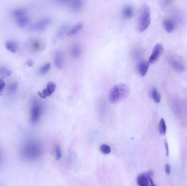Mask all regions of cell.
Listing matches in <instances>:
<instances>
[{"label": "cell", "mask_w": 187, "mask_h": 186, "mask_svg": "<svg viewBox=\"0 0 187 186\" xmlns=\"http://www.w3.org/2000/svg\"><path fill=\"white\" fill-rule=\"evenodd\" d=\"M20 152L23 159L27 161H35L42 155V146L38 141L29 139L22 144Z\"/></svg>", "instance_id": "obj_1"}, {"label": "cell", "mask_w": 187, "mask_h": 186, "mask_svg": "<svg viewBox=\"0 0 187 186\" xmlns=\"http://www.w3.org/2000/svg\"><path fill=\"white\" fill-rule=\"evenodd\" d=\"M129 92V88L125 84L116 85L109 91V102L112 104H118L128 97Z\"/></svg>", "instance_id": "obj_2"}, {"label": "cell", "mask_w": 187, "mask_h": 186, "mask_svg": "<svg viewBox=\"0 0 187 186\" xmlns=\"http://www.w3.org/2000/svg\"><path fill=\"white\" fill-rule=\"evenodd\" d=\"M151 21V8L148 4H143L140 9L137 21V27L139 31L143 32L146 30L149 27Z\"/></svg>", "instance_id": "obj_3"}, {"label": "cell", "mask_w": 187, "mask_h": 186, "mask_svg": "<svg viewBox=\"0 0 187 186\" xmlns=\"http://www.w3.org/2000/svg\"><path fill=\"white\" fill-rule=\"evenodd\" d=\"M171 108L176 114L181 118L187 116V102L182 99H174L171 103Z\"/></svg>", "instance_id": "obj_4"}, {"label": "cell", "mask_w": 187, "mask_h": 186, "mask_svg": "<svg viewBox=\"0 0 187 186\" xmlns=\"http://www.w3.org/2000/svg\"><path fill=\"white\" fill-rule=\"evenodd\" d=\"M43 113V106L38 101L34 102L30 112V121L32 124L37 123Z\"/></svg>", "instance_id": "obj_5"}, {"label": "cell", "mask_w": 187, "mask_h": 186, "mask_svg": "<svg viewBox=\"0 0 187 186\" xmlns=\"http://www.w3.org/2000/svg\"><path fill=\"white\" fill-rule=\"evenodd\" d=\"M167 61L171 67L174 71L178 72H182L184 70V66L179 59L173 55H169L167 57Z\"/></svg>", "instance_id": "obj_6"}, {"label": "cell", "mask_w": 187, "mask_h": 186, "mask_svg": "<svg viewBox=\"0 0 187 186\" xmlns=\"http://www.w3.org/2000/svg\"><path fill=\"white\" fill-rule=\"evenodd\" d=\"M164 52V46L162 43H157L153 48L151 55L149 57L148 63H153L156 62Z\"/></svg>", "instance_id": "obj_7"}, {"label": "cell", "mask_w": 187, "mask_h": 186, "mask_svg": "<svg viewBox=\"0 0 187 186\" xmlns=\"http://www.w3.org/2000/svg\"><path fill=\"white\" fill-rule=\"evenodd\" d=\"M153 175L151 171L139 175L137 178V183L139 186H151L149 180V176Z\"/></svg>", "instance_id": "obj_8"}, {"label": "cell", "mask_w": 187, "mask_h": 186, "mask_svg": "<svg viewBox=\"0 0 187 186\" xmlns=\"http://www.w3.org/2000/svg\"><path fill=\"white\" fill-rule=\"evenodd\" d=\"M56 88H57V86L54 82H49L48 84H47L46 88L41 93V97L43 98H46L48 97L51 96V95L56 90Z\"/></svg>", "instance_id": "obj_9"}, {"label": "cell", "mask_w": 187, "mask_h": 186, "mask_svg": "<svg viewBox=\"0 0 187 186\" xmlns=\"http://www.w3.org/2000/svg\"><path fill=\"white\" fill-rule=\"evenodd\" d=\"M149 63L148 62L141 61L138 63L137 65V71L139 75L141 77H144L146 75L149 68Z\"/></svg>", "instance_id": "obj_10"}, {"label": "cell", "mask_w": 187, "mask_h": 186, "mask_svg": "<svg viewBox=\"0 0 187 186\" xmlns=\"http://www.w3.org/2000/svg\"><path fill=\"white\" fill-rule=\"evenodd\" d=\"M51 22V19L49 18H44L41 19L34 26V29L36 30L42 31L44 30L47 27H48Z\"/></svg>", "instance_id": "obj_11"}, {"label": "cell", "mask_w": 187, "mask_h": 186, "mask_svg": "<svg viewBox=\"0 0 187 186\" xmlns=\"http://www.w3.org/2000/svg\"><path fill=\"white\" fill-rule=\"evenodd\" d=\"M162 25L164 29L168 33H171L175 29V24L173 19L166 18L163 20Z\"/></svg>", "instance_id": "obj_12"}, {"label": "cell", "mask_w": 187, "mask_h": 186, "mask_svg": "<svg viewBox=\"0 0 187 186\" xmlns=\"http://www.w3.org/2000/svg\"><path fill=\"white\" fill-rule=\"evenodd\" d=\"M69 6L72 11L77 12L84 7V2L82 0H72L69 2Z\"/></svg>", "instance_id": "obj_13"}, {"label": "cell", "mask_w": 187, "mask_h": 186, "mask_svg": "<svg viewBox=\"0 0 187 186\" xmlns=\"http://www.w3.org/2000/svg\"><path fill=\"white\" fill-rule=\"evenodd\" d=\"M82 52L81 46L79 43H74L72 45L70 48V54L74 59H77L80 56Z\"/></svg>", "instance_id": "obj_14"}, {"label": "cell", "mask_w": 187, "mask_h": 186, "mask_svg": "<svg viewBox=\"0 0 187 186\" xmlns=\"http://www.w3.org/2000/svg\"><path fill=\"white\" fill-rule=\"evenodd\" d=\"M54 60L55 65L57 68L61 69L63 67V55L61 51L59 50L55 52Z\"/></svg>", "instance_id": "obj_15"}, {"label": "cell", "mask_w": 187, "mask_h": 186, "mask_svg": "<svg viewBox=\"0 0 187 186\" xmlns=\"http://www.w3.org/2000/svg\"><path fill=\"white\" fill-rule=\"evenodd\" d=\"M122 15L125 19H131L134 15L133 7L130 5L125 6L122 10Z\"/></svg>", "instance_id": "obj_16"}, {"label": "cell", "mask_w": 187, "mask_h": 186, "mask_svg": "<svg viewBox=\"0 0 187 186\" xmlns=\"http://www.w3.org/2000/svg\"><path fill=\"white\" fill-rule=\"evenodd\" d=\"M150 96L155 102L157 103H159L160 102L161 95L157 88H151V91H150Z\"/></svg>", "instance_id": "obj_17"}, {"label": "cell", "mask_w": 187, "mask_h": 186, "mask_svg": "<svg viewBox=\"0 0 187 186\" xmlns=\"http://www.w3.org/2000/svg\"><path fill=\"white\" fill-rule=\"evenodd\" d=\"M83 25L82 24L79 23L76 24L74 25L71 29H69L67 32V35L69 36H74V35L78 34V32H80L83 29Z\"/></svg>", "instance_id": "obj_18"}, {"label": "cell", "mask_w": 187, "mask_h": 186, "mask_svg": "<svg viewBox=\"0 0 187 186\" xmlns=\"http://www.w3.org/2000/svg\"><path fill=\"white\" fill-rule=\"evenodd\" d=\"M131 54H132L133 59L136 60H138L142 58V57L143 56V52L141 49L136 48L133 50Z\"/></svg>", "instance_id": "obj_19"}, {"label": "cell", "mask_w": 187, "mask_h": 186, "mask_svg": "<svg viewBox=\"0 0 187 186\" xmlns=\"http://www.w3.org/2000/svg\"><path fill=\"white\" fill-rule=\"evenodd\" d=\"M159 131L160 134L164 136L166 133V125L164 119L160 120L159 124Z\"/></svg>", "instance_id": "obj_20"}, {"label": "cell", "mask_w": 187, "mask_h": 186, "mask_svg": "<svg viewBox=\"0 0 187 186\" xmlns=\"http://www.w3.org/2000/svg\"><path fill=\"white\" fill-rule=\"evenodd\" d=\"M54 153L55 159L58 161L62 157V152H61V148L59 145L57 144L55 145L54 148Z\"/></svg>", "instance_id": "obj_21"}, {"label": "cell", "mask_w": 187, "mask_h": 186, "mask_svg": "<svg viewBox=\"0 0 187 186\" xmlns=\"http://www.w3.org/2000/svg\"><path fill=\"white\" fill-rule=\"evenodd\" d=\"M69 30V27H68L67 25H63L62 26L60 29H59L58 33H57V36L58 37H61L62 36H63V35H65L66 33H67Z\"/></svg>", "instance_id": "obj_22"}, {"label": "cell", "mask_w": 187, "mask_h": 186, "mask_svg": "<svg viewBox=\"0 0 187 186\" xmlns=\"http://www.w3.org/2000/svg\"><path fill=\"white\" fill-rule=\"evenodd\" d=\"M100 150L101 153H102L104 155H109L110 153L111 152V149L109 145L107 144L101 145L100 147Z\"/></svg>", "instance_id": "obj_23"}, {"label": "cell", "mask_w": 187, "mask_h": 186, "mask_svg": "<svg viewBox=\"0 0 187 186\" xmlns=\"http://www.w3.org/2000/svg\"><path fill=\"white\" fill-rule=\"evenodd\" d=\"M51 64L49 63H47L43 65L40 69V73L42 74H46L51 69Z\"/></svg>", "instance_id": "obj_24"}, {"label": "cell", "mask_w": 187, "mask_h": 186, "mask_svg": "<svg viewBox=\"0 0 187 186\" xmlns=\"http://www.w3.org/2000/svg\"><path fill=\"white\" fill-rule=\"evenodd\" d=\"M7 48L8 49L9 51L12 52H15L17 50V47L16 44L14 43L13 42H8L6 44Z\"/></svg>", "instance_id": "obj_25"}, {"label": "cell", "mask_w": 187, "mask_h": 186, "mask_svg": "<svg viewBox=\"0 0 187 186\" xmlns=\"http://www.w3.org/2000/svg\"><path fill=\"white\" fill-rule=\"evenodd\" d=\"M165 173H166L168 175H170V165H169L168 164H167L165 166Z\"/></svg>", "instance_id": "obj_26"}, {"label": "cell", "mask_w": 187, "mask_h": 186, "mask_svg": "<svg viewBox=\"0 0 187 186\" xmlns=\"http://www.w3.org/2000/svg\"><path fill=\"white\" fill-rule=\"evenodd\" d=\"M151 177V176H149V182H150L151 186H156V184L154 183L153 180H152Z\"/></svg>", "instance_id": "obj_27"}, {"label": "cell", "mask_w": 187, "mask_h": 186, "mask_svg": "<svg viewBox=\"0 0 187 186\" xmlns=\"http://www.w3.org/2000/svg\"><path fill=\"white\" fill-rule=\"evenodd\" d=\"M165 149H166V156H168V142H165Z\"/></svg>", "instance_id": "obj_28"}, {"label": "cell", "mask_w": 187, "mask_h": 186, "mask_svg": "<svg viewBox=\"0 0 187 186\" xmlns=\"http://www.w3.org/2000/svg\"><path fill=\"white\" fill-rule=\"evenodd\" d=\"M2 151H1V150H0V162H1V159H2Z\"/></svg>", "instance_id": "obj_29"}]
</instances>
